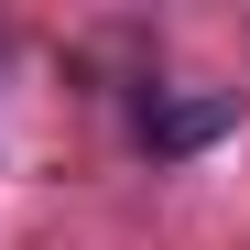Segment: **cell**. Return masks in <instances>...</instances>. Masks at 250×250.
<instances>
[{"label":"cell","instance_id":"cell-1","mask_svg":"<svg viewBox=\"0 0 250 250\" xmlns=\"http://www.w3.org/2000/svg\"><path fill=\"white\" fill-rule=\"evenodd\" d=\"M131 131H142L152 163H185V152H207L218 131H239V98H229V87H152Z\"/></svg>","mask_w":250,"mask_h":250}]
</instances>
